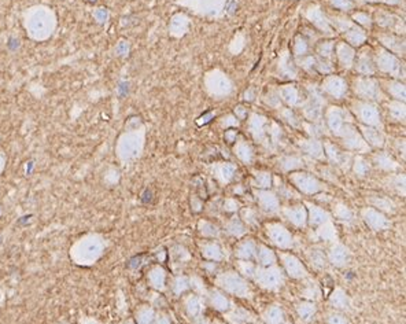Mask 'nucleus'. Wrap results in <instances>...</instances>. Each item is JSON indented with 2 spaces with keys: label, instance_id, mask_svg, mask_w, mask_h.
I'll return each instance as SVG.
<instances>
[{
  "label": "nucleus",
  "instance_id": "f257e3e1",
  "mask_svg": "<svg viewBox=\"0 0 406 324\" xmlns=\"http://www.w3.org/2000/svg\"><path fill=\"white\" fill-rule=\"evenodd\" d=\"M216 284L223 289L225 293L236 295L239 298H250L251 297V290L246 278H243L239 272L236 271H226L217 275Z\"/></svg>",
  "mask_w": 406,
  "mask_h": 324
},
{
  "label": "nucleus",
  "instance_id": "f03ea898",
  "mask_svg": "<svg viewBox=\"0 0 406 324\" xmlns=\"http://www.w3.org/2000/svg\"><path fill=\"white\" fill-rule=\"evenodd\" d=\"M254 280L265 290H279L284 283V275L283 271L277 266H261L257 268Z\"/></svg>",
  "mask_w": 406,
  "mask_h": 324
},
{
  "label": "nucleus",
  "instance_id": "7ed1b4c3",
  "mask_svg": "<svg viewBox=\"0 0 406 324\" xmlns=\"http://www.w3.org/2000/svg\"><path fill=\"white\" fill-rule=\"evenodd\" d=\"M266 235L276 247L283 250L291 249L294 246V239L291 232L282 224H268L266 225Z\"/></svg>",
  "mask_w": 406,
  "mask_h": 324
},
{
  "label": "nucleus",
  "instance_id": "20e7f679",
  "mask_svg": "<svg viewBox=\"0 0 406 324\" xmlns=\"http://www.w3.org/2000/svg\"><path fill=\"white\" fill-rule=\"evenodd\" d=\"M283 266L287 275L292 279H305L307 276V269L297 256L290 253H280Z\"/></svg>",
  "mask_w": 406,
  "mask_h": 324
},
{
  "label": "nucleus",
  "instance_id": "39448f33",
  "mask_svg": "<svg viewBox=\"0 0 406 324\" xmlns=\"http://www.w3.org/2000/svg\"><path fill=\"white\" fill-rule=\"evenodd\" d=\"M362 218L366 223V225L373 230V231H384L390 228V221L383 216L381 213H379L377 210L373 209H365L362 212Z\"/></svg>",
  "mask_w": 406,
  "mask_h": 324
},
{
  "label": "nucleus",
  "instance_id": "423d86ee",
  "mask_svg": "<svg viewBox=\"0 0 406 324\" xmlns=\"http://www.w3.org/2000/svg\"><path fill=\"white\" fill-rule=\"evenodd\" d=\"M328 261L335 266L347 265V262L350 261V251L345 245L336 243L332 246L328 253Z\"/></svg>",
  "mask_w": 406,
  "mask_h": 324
},
{
  "label": "nucleus",
  "instance_id": "0eeeda50",
  "mask_svg": "<svg viewBox=\"0 0 406 324\" xmlns=\"http://www.w3.org/2000/svg\"><path fill=\"white\" fill-rule=\"evenodd\" d=\"M200 253L205 260L211 261V262H218L224 258L223 249L217 242H205L200 247Z\"/></svg>",
  "mask_w": 406,
  "mask_h": 324
},
{
  "label": "nucleus",
  "instance_id": "6e6552de",
  "mask_svg": "<svg viewBox=\"0 0 406 324\" xmlns=\"http://www.w3.org/2000/svg\"><path fill=\"white\" fill-rule=\"evenodd\" d=\"M256 250H257V243L251 239H246L236 245L235 256L239 260H251L256 257Z\"/></svg>",
  "mask_w": 406,
  "mask_h": 324
},
{
  "label": "nucleus",
  "instance_id": "1a4fd4ad",
  "mask_svg": "<svg viewBox=\"0 0 406 324\" xmlns=\"http://www.w3.org/2000/svg\"><path fill=\"white\" fill-rule=\"evenodd\" d=\"M209 299H210V304L211 307L220 310V312H226L231 309V301L229 298L225 295L223 291L220 290H211L209 291Z\"/></svg>",
  "mask_w": 406,
  "mask_h": 324
},
{
  "label": "nucleus",
  "instance_id": "9d476101",
  "mask_svg": "<svg viewBox=\"0 0 406 324\" xmlns=\"http://www.w3.org/2000/svg\"><path fill=\"white\" fill-rule=\"evenodd\" d=\"M256 258L261 266H272L276 264V254L272 249H269L265 245H257L256 250Z\"/></svg>",
  "mask_w": 406,
  "mask_h": 324
},
{
  "label": "nucleus",
  "instance_id": "9b49d317",
  "mask_svg": "<svg viewBox=\"0 0 406 324\" xmlns=\"http://www.w3.org/2000/svg\"><path fill=\"white\" fill-rule=\"evenodd\" d=\"M185 308L191 317L199 319L203 315V310H205V301L200 295H190L185 302Z\"/></svg>",
  "mask_w": 406,
  "mask_h": 324
},
{
  "label": "nucleus",
  "instance_id": "f8f14e48",
  "mask_svg": "<svg viewBox=\"0 0 406 324\" xmlns=\"http://www.w3.org/2000/svg\"><path fill=\"white\" fill-rule=\"evenodd\" d=\"M286 217L288 218L291 224L298 227V228H302L306 225L307 221V213L305 209L302 206H298V208H291L286 210Z\"/></svg>",
  "mask_w": 406,
  "mask_h": 324
},
{
  "label": "nucleus",
  "instance_id": "ddd939ff",
  "mask_svg": "<svg viewBox=\"0 0 406 324\" xmlns=\"http://www.w3.org/2000/svg\"><path fill=\"white\" fill-rule=\"evenodd\" d=\"M226 320L231 324H246L254 322V317L249 310H246L243 308H236L235 310L226 313Z\"/></svg>",
  "mask_w": 406,
  "mask_h": 324
},
{
  "label": "nucleus",
  "instance_id": "4468645a",
  "mask_svg": "<svg viewBox=\"0 0 406 324\" xmlns=\"http://www.w3.org/2000/svg\"><path fill=\"white\" fill-rule=\"evenodd\" d=\"M265 324H283L284 323V313L282 308L277 305H272L266 309L262 315Z\"/></svg>",
  "mask_w": 406,
  "mask_h": 324
},
{
  "label": "nucleus",
  "instance_id": "2eb2a0df",
  "mask_svg": "<svg viewBox=\"0 0 406 324\" xmlns=\"http://www.w3.org/2000/svg\"><path fill=\"white\" fill-rule=\"evenodd\" d=\"M316 310L317 307L313 301H302L297 305V313L303 322H309L316 315Z\"/></svg>",
  "mask_w": 406,
  "mask_h": 324
},
{
  "label": "nucleus",
  "instance_id": "dca6fc26",
  "mask_svg": "<svg viewBox=\"0 0 406 324\" xmlns=\"http://www.w3.org/2000/svg\"><path fill=\"white\" fill-rule=\"evenodd\" d=\"M328 221H330V215L325 210L317 208V206H310V212H309L310 225L320 227V225H323L324 223H328Z\"/></svg>",
  "mask_w": 406,
  "mask_h": 324
},
{
  "label": "nucleus",
  "instance_id": "f3484780",
  "mask_svg": "<svg viewBox=\"0 0 406 324\" xmlns=\"http://www.w3.org/2000/svg\"><path fill=\"white\" fill-rule=\"evenodd\" d=\"M225 231L228 235H231L233 238H241L243 235H246L247 228L244 227V224L241 223L239 218H232L228 221V224L225 225Z\"/></svg>",
  "mask_w": 406,
  "mask_h": 324
},
{
  "label": "nucleus",
  "instance_id": "a211bd4d",
  "mask_svg": "<svg viewBox=\"0 0 406 324\" xmlns=\"http://www.w3.org/2000/svg\"><path fill=\"white\" fill-rule=\"evenodd\" d=\"M316 235H317L318 239H323V241L325 242L336 241V236H338L335 227H333L330 221H328V223H324L323 225H320V228H317V231H316Z\"/></svg>",
  "mask_w": 406,
  "mask_h": 324
},
{
  "label": "nucleus",
  "instance_id": "6ab92c4d",
  "mask_svg": "<svg viewBox=\"0 0 406 324\" xmlns=\"http://www.w3.org/2000/svg\"><path fill=\"white\" fill-rule=\"evenodd\" d=\"M330 304L333 308H338V309H346L348 307L347 294L339 287L335 289L331 294V297H330Z\"/></svg>",
  "mask_w": 406,
  "mask_h": 324
},
{
  "label": "nucleus",
  "instance_id": "aec40b11",
  "mask_svg": "<svg viewBox=\"0 0 406 324\" xmlns=\"http://www.w3.org/2000/svg\"><path fill=\"white\" fill-rule=\"evenodd\" d=\"M236 268H238V272H239L243 278L254 279L257 266L254 265L250 260H239V261L236 262Z\"/></svg>",
  "mask_w": 406,
  "mask_h": 324
},
{
  "label": "nucleus",
  "instance_id": "412c9836",
  "mask_svg": "<svg viewBox=\"0 0 406 324\" xmlns=\"http://www.w3.org/2000/svg\"><path fill=\"white\" fill-rule=\"evenodd\" d=\"M199 232L203 238H210V239H216L220 236V228L214 225L213 223L209 221H199Z\"/></svg>",
  "mask_w": 406,
  "mask_h": 324
},
{
  "label": "nucleus",
  "instance_id": "4be33fe9",
  "mask_svg": "<svg viewBox=\"0 0 406 324\" xmlns=\"http://www.w3.org/2000/svg\"><path fill=\"white\" fill-rule=\"evenodd\" d=\"M309 260L312 262V265L320 269L324 268L327 264V256L324 254V251L321 249H312L309 251Z\"/></svg>",
  "mask_w": 406,
  "mask_h": 324
},
{
  "label": "nucleus",
  "instance_id": "5701e85b",
  "mask_svg": "<svg viewBox=\"0 0 406 324\" xmlns=\"http://www.w3.org/2000/svg\"><path fill=\"white\" fill-rule=\"evenodd\" d=\"M259 202H261V206L268 210V212H274L277 210V200L274 198L272 194H261L259 195Z\"/></svg>",
  "mask_w": 406,
  "mask_h": 324
},
{
  "label": "nucleus",
  "instance_id": "b1692460",
  "mask_svg": "<svg viewBox=\"0 0 406 324\" xmlns=\"http://www.w3.org/2000/svg\"><path fill=\"white\" fill-rule=\"evenodd\" d=\"M298 184L301 185V188L305 192H313L317 190V187H316L315 182H313V179H310V177H306V176H303V177H301L299 179Z\"/></svg>",
  "mask_w": 406,
  "mask_h": 324
},
{
  "label": "nucleus",
  "instance_id": "393cba45",
  "mask_svg": "<svg viewBox=\"0 0 406 324\" xmlns=\"http://www.w3.org/2000/svg\"><path fill=\"white\" fill-rule=\"evenodd\" d=\"M191 287L196 291L199 295H205V294L208 293L206 287H205V284H203V280H202L200 278H198V276L191 278Z\"/></svg>",
  "mask_w": 406,
  "mask_h": 324
},
{
  "label": "nucleus",
  "instance_id": "a878e982",
  "mask_svg": "<svg viewBox=\"0 0 406 324\" xmlns=\"http://www.w3.org/2000/svg\"><path fill=\"white\" fill-rule=\"evenodd\" d=\"M318 294H320V291H318V289L316 287V286H307L305 290L302 291V295L305 297V298H307L309 301H312V299H316L318 298Z\"/></svg>",
  "mask_w": 406,
  "mask_h": 324
},
{
  "label": "nucleus",
  "instance_id": "bb28decb",
  "mask_svg": "<svg viewBox=\"0 0 406 324\" xmlns=\"http://www.w3.org/2000/svg\"><path fill=\"white\" fill-rule=\"evenodd\" d=\"M327 324H348V322L347 319L343 315H340V313H332V315H330V317H328Z\"/></svg>",
  "mask_w": 406,
  "mask_h": 324
},
{
  "label": "nucleus",
  "instance_id": "cd10ccee",
  "mask_svg": "<svg viewBox=\"0 0 406 324\" xmlns=\"http://www.w3.org/2000/svg\"><path fill=\"white\" fill-rule=\"evenodd\" d=\"M335 215H336V217L342 218V220H348V218L351 217V213H350V210H348L346 206H340V208H338Z\"/></svg>",
  "mask_w": 406,
  "mask_h": 324
},
{
  "label": "nucleus",
  "instance_id": "c85d7f7f",
  "mask_svg": "<svg viewBox=\"0 0 406 324\" xmlns=\"http://www.w3.org/2000/svg\"><path fill=\"white\" fill-rule=\"evenodd\" d=\"M176 286H177L176 291H177V293H181V291L187 290L190 284H188L187 278H179V279H177V282H176Z\"/></svg>",
  "mask_w": 406,
  "mask_h": 324
},
{
  "label": "nucleus",
  "instance_id": "c756f323",
  "mask_svg": "<svg viewBox=\"0 0 406 324\" xmlns=\"http://www.w3.org/2000/svg\"><path fill=\"white\" fill-rule=\"evenodd\" d=\"M243 220H244V221H246L249 225H254L256 223H257L256 216H254V215H251V212H250V210H244V212H243Z\"/></svg>",
  "mask_w": 406,
  "mask_h": 324
},
{
  "label": "nucleus",
  "instance_id": "7c9ffc66",
  "mask_svg": "<svg viewBox=\"0 0 406 324\" xmlns=\"http://www.w3.org/2000/svg\"><path fill=\"white\" fill-rule=\"evenodd\" d=\"M224 209L226 210V212H233V210H236V209H238V206H235V203H233V202H228V203H226V206L224 205Z\"/></svg>",
  "mask_w": 406,
  "mask_h": 324
},
{
  "label": "nucleus",
  "instance_id": "2f4dec72",
  "mask_svg": "<svg viewBox=\"0 0 406 324\" xmlns=\"http://www.w3.org/2000/svg\"><path fill=\"white\" fill-rule=\"evenodd\" d=\"M209 324H225V323H223V322H220V320H216V322H213V323H209Z\"/></svg>",
  "mask_w": 406,
  "mask_h": 324
},
{
  "label": "nucleus",
  "instance_id": "473e14b6",
  "mask_svg": "<svg viewBox=\"0 0 406 324\" xmlns=\"http://www.w3.org/2000/svg\"><path fill=\"white\" fill-rule=\"evenodd\" d=\"M283 324H290V323H283Z\"/></svg>",
  "mask_w": 406,
  "mask_h": 324
}]
</instances>
